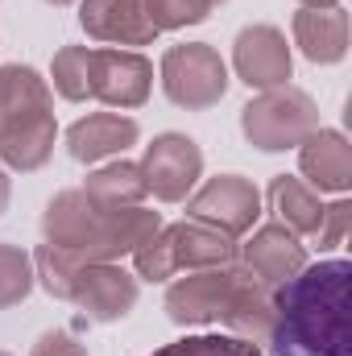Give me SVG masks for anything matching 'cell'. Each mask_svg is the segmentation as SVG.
<instances>
[{
  "label": "cell",
  "mask_w": 352,
  "mask_h": 356,
  "mask_svg": "<svg viewBox=\"0 0 352 356\" xmlns=\"http://www.w3.org/2000/svg\"><path fill=\"white\" fill-rule=\"evenodd\" d=\"M46 4H54V8H63V4H75V0H46Z\"/></svg>",
  "instance_id": "cell-32"
},
{
  "label": "cell",
  "mask_w": 352,
  "mask_h": 356,
  "mask_svg": "<svg viewBox=\"0 0 352 356\" xmlns=\"http://www.w3.org/2000/svg\"><path fill=\"white\" fill-rule=\"evenodd\" d=\"M154 356H265L257 344L241 340V336H216V332H203V336H182L175 344H162Z\"/></svg>",
  "instance_id": "cell-25"
},
{
  "label": "cell",
  "mask_w": 352,
  "mask_h": 356,
  "mask_svg": "<svg viewBox=\"0 0 352 356\" xmlns=\"http://www.w3.org/2000/svg\"><path fill=\"white\" fill-rule=\"evenodd\" d=\"M54 141H58V124H54V112H33V116H13V120H0V162L8 170H42L54 154Z\"/></svg>",
  "instance_id": "cell-16"
},
{
  "label": "cell",
  "mask_w": 352,
  "mask_h": 356,
  "mask_svg": "<svg viewBox=\"0 0 352 356\" xmlns=\"http://www.w3.org/2000/svg\"><path fill=\"white\" fill-rule=\"evenodd\" d=\"M298 4H303V8H336L340 0H298Z\"/></svg>",
  "instance_id": "cell-31"
},
{
  "label": "cell",
  "mask_w": 352,
  "mask_h": 356,
  "mask_svg": "<svg viewBox=\"0 0 352 356\" xmlns=\"http://www.w3.org/2000/svg\"><path fill=\"white\" fill-rule=\"evenodd\" d=\"M33 257L21 249V245H4L0 241V311L17 307L29 298L33 290Z\"/></svg>",
  "instance_id": "cell-24"
},
{
  "label": "cell",
  "mask_w": 352,
  "mask_h": 356,
  "mask_svg": "<svg viewBox=\"0 0 352 356\" xmlns=\"http://www.w3.org/2000/svg\"><path fill=\"white\" fill-rule=\"evenodd\" d=\"M232 71L245 88H286L294 75V54L278 25H245L232 42Z\"/></svg>",
  "instance_id": "cell-7"
},
{
  "label": "cell",
  "mask_w": 352,
  "mask_h": 356,
  "mask_svg": "<svg viewBox=\"0 0 352 356\" xmlns=\"http://www.w3.org/2000/svg\"><path fill=\"white\" fill-rule=\"evenodd\" d=\"M162 91L175 108H186V112H207L216 108L224 95H228V63L220 58L216 46L207 42H182V46H170L162 54Z\"/></svg>",
  "instance_id": "cell-4"
},
{
  "label": "cell",
  "mask_w": 352,
  "mask_h": 356,
  "mask_svg": "<svg viewBox=\"0 0 352 356\" xmlns=\"http://www.w3.org/2000/svg\"><path fill=\"white\" fill-rule=\"evenodd\" d=\"M269 207L278 211V224L290 228L294 236H315V228L323 220L319 195L294 175H278L269 182Z\"/></svg>",
  "instance_id": "cell-20"
},
{
  "label": "cell",
  "mask_w": 352,
  "mask_h": 356,
  "mask_svg": "<svg viewBox=\"0 0 352 356\" xmlns=\"http://www.w3.org/2000/svg\"><path fill=\"white\" fill-rule=\"evenodd\" d=\"M88 88L108 108H141L154 91V63L137 50H91Z\"/></svg>",
  "instance_id": "cell-8"
},
{
  "label": "cell",
  "mask_w": 352,
  "mask_h": 356,
  "mask_svg": "<svg viewBox=\"0 0 352 356\" xmlns=\"http://www.w3.org/2000/svg\"><path fill=\"white\" fill-rule=\"evenodd\" d=\"M79 269H83L79 257H71V253H63V249H54V245H38V253H33V277L42 282V290H46L50 298L71 302V286H75Z\"/></svg>",
  "instance_id": "cell-22"
},
{
  "label": "cell",
  "mask_w": 352,
  "mask_h": 356,
  "mask_svg": "<svg viewBox=\"0 0 352 356\" xmlns=\"http://www.w3.org/2000/svg\"><path fill=\"white\" fill-rule=\"evenodd\" d=\"M0 356H8V353H0Z\"/></svg>",
  "instance_id": "cell-33"
},
{
  "label": "cell",
  "mask_w": 352,
  "mask_h": 356,
  "mask_svg": "<svg viewBox=\"0 0 352 356\" xmlns=\"http://www.w3.org/2000/svg\"><path fill=\"white\" fill-rule=\"evenodd\" d=\"M237 266V261H232ZM232 266L224 269H191L186 277H175L166 286V315L178 327H207L220 323V311L232 290Z\"/></svg>",
  "instance_id": "cell-11"
},
{
  "label": "cell",
  "mask_w": 352,
  "mask_h": 356,
  "mask_svg": "<svg viewBox=\"0 0 352 356\" xmlns=\"http://www.w3.org/2000/svg\"><path fill=\"white\" fill-rule=\"evenodd\" d=\"M262 216V191L245 175H216L186 195V220L211 224L228 236H245Z\"/></svg>",
  "instance_id": "cell-5"
},
{
  "label": "cell",
  "mask_w": 352,
  "mask_h": 356,
  "mask_svg": "<svg viewBox=\"0 0 352 356\" xmlns=\"http://www.w3.org/2000/svg\"><path fill=\"white\" fill-rule=\"evenodd\" d=\"M298 170L311 191L344 195L352 186V145L340 129H315L298 145Z\"/></svg>",
  "instance_id": "cell-15"
},
{
  "label": "cell",
  "mask_w": 352,
  "mask_h": 356,
  "mask_svg": "<svg viewBox=\"0 0 352 356\" xmlns=\"http://www.w3.org/2000/svg\"><path fill=\"white\" fill-rule=\"evenodd\" d=\"M88 75H91V50L88 46H63L50 63V79H54V91L71 104L88 99L91 88H88Z\"/></svg>",
  "instance_id": "cell-23"
},
{
  "label": "cell",
  "mask_w": 352,
  "mask_h": 356,
  "mask_svg": "<svg viewBox=\"0 0 352 356\" xmlns=\"http://www.w3.org/2000/svg\"><path fill=\"white\" fill-rule=\"evenodd\" d=\"M220 323L228 327V336H241L249 344H269L273 323H278V290L265 286L262 277H253L237 261L232 266V290H228V302L220 311Z\"/></svg>",
  "instance_id": "cell-10"
},
{
  "label": "cell",
  "mask_w": 352,
  "mask_h": 356,
  "mask_svg": "<svg viewBox=\"0 0 352 356\" xmlns=\"http://www.w3.org/2000/svg\"><path fill=\"white\" fill-rule=\"evenodd\" d=\"M137 137H141V124L133 116H125V112H91V116L75 120L67 129V149H71L75 162L95 166V162L116 158L129 145H137Z\"/></svg>",
  "instance_id": "cell-14"
},
{
  "label": "cell",
  "mask_w": 352,
  "mask_h": 356,
  "mask_svg": "<svg viewBox=\"0 0 352 356\" xmlns=\"http://www.w3.org/2000/svg\"><path fill=\"white\" fill-rule=\"evenodd\" d=\"M216 4H224V0H145V17L158 33L162 29H186V25L207 21V13Z\"/></svg>",
  "instance_id": "cell-26"
},
{
  "label": "cell",
  "mask_w": 352,
  "mask_h": 356,
  "mask_svg": "<svg viewBox=\"0 0 352 356\" xmlns=\"http://www.w3.org/2000/svg\"><path fill=\"white\" fill-rule=\"evenodd\" d=\"M170 249H175V269H224L237 261V236L199 224V220H182L170 224Z\"/></svg>",
  "instance_id": "cell-18"
},
{
  "label": "cell",
  "mask_w": 352,
  "mask_h": 356,
  "mask_svg": "<svg viewBox=\"0 0 352 356\" xmlns=\"http://www.w3.org/2000/svg\"><path fill=\"white\" fill-rule=\"evenodd\" d=\"M99 211H125V207H141L145 203V178L137 162H108L99 170H91L88 182L79 186Z\"/></svg>",
  "instance_id": "cell-19"
},
{
  "label": "cell",
  "mask_w": 352,
  "mask_h": 356,
  "mask_svg": "<svg viewBox=\"0 0 352 356\" xmlns=\"http://www.w3.org/2000/svg\"><path fill=\"white\" fill-rule=\"evenodd\" d=\"M290 33H294V46L303 50V58H311L319 67H332L349 54V13L340 4L336 8H298L290 21Z\"/></svg>",
  "instance_id": "cell-17"
},
{
  "label": "cell",
  "mask_w": 352,
  "mask_h": 356,
  "mask_svg": "<svg viewBox=\"0 0 352 356\" xmlns=\"http://www.w3.org/2000/svg\"><path fill=\"white\" fill-rule=\"evenodd\" d=\"M33 112H54L50 83L33 67H21V63L0 67V120L33 116Z\"/></svg>",
  "instance_id": "cell-21"
},
{
  "label": "cell",
  "mask_w": 352,
  "mask_h": 356,
  "mask_svg": "<svg viewBox=\"0 0 352 356\" xmlns=\"http://www.w3.org/2000/svg\"><path fill=\"white\" fill-rule=\"evenodd\" d=\"M133 266H137V277H141V282H170L178 273L175 249H170V228H166V224L133 253Z\"/></svg>",
  "instance_id": "cell-27"
},
{
  "label": "cell",
  "mask_w": 352,
  "mask_h": 356,
  "mask_svg": "<svg viewBox=\"0 0 352 356\" xmlns=\"http://www.w3.org/2000/svg\"><path fill=\"white\" fill-rule=\"evenodd\" d=\"M237 261L249 269L253 277H262L265 286H286L290 277H298L303 266H307V249H303V241L290 232V228H282V224H262L253 236H249V245L237 253Z\"/></svg>",
  "instance_id": "cell-12"
},
{
  "label": "cell",
  "mask_w": 352,
  "mask_h": 356,
  "mask_svg": "<svg viewBox=\"0 0 352 356\" xmlns=\"http://www.w3.org/2000/svg\"><path fill=\"white\" fill-rule=\"evenodd\" d=\"M319 129V108L303 88H269L257 91V99H249L241 108V133L253 149L262 154H282V149H298L311 133Z\"/></svg>",
  "instance_id": "cell-3"
},
{
  "label": "cell",
  "mask_w": 352,
  "mask_h": 356,
  "mask_svg": "<svg viewBox=\"0 0 352 356\" xmlns=\"http://www.w3.org/2000/svg\"><path fill=\"white\" fill-rule=\"evenodd\" d=\"M8 199H13V182H8V175H4V166H0V216L8 211Z\"/></svg>",
  "instance_id": "cell-30"
},
{
  "label": "cell",
  "mask_w": 352,
  "mask_h": 356,
  "mask_svg": "<svg viewBox=\"0 0 352 356\" xmlns=\"http://www.w3.org/2000/svg\"><path fill=\"white\" fill-rule=\"evenodd\" d=\"M79 25L88 38L108 46H150L158 38L145 17V0H83Z\"/></svg>",
  "instance_id": "cell-13"
},
{
  "label": "cell",
  "mask_w": 352,
  "mask_h": 356,
  "mask_svg": "<svg viewBox=\"0 0 352 356\" xmlns=\"http://www.w3.org/2000/svg\"><path fill=\"white\" fill-rule=\"evenodd\" d=\"M145 191L162 203H182L195 182L203 178V149L186 137V133H158L145 145V158L137 162Z\"/></svg>",
  "instance_id": "cell-6"
},
{
  "label": "cell",
  "mask_w": 352,
  "mask_h": 356,
  "mask_svg": "<svg viewBox=\"0 0 352 356\" xmlns=\"http://www.w3.org/2000/svg\"><path fill=\"white\" fill-rule=\"evenodd\" d=\"M349 282L352 266L332 257L303 266L298 277L278 286V323L269 336L273 356H352Z\"/></svg>",
  "instance_id": "cell-1"
},
{
  "label": "cell",
  "mask_w": 352,
  "mask_h": 356,
  "mask_svg": "<svg viewBox=\"0 0 352 356\" xmlns=\"http://www.w3.org/2000/svg\"><path fill=\"white\" fill-rule=\"evenodd\" d=\"M137 277L120 261H88L71 286V302L95 319V323H116L137 307Z\"/></svg>",
  "instance_id": "cell-9"
},
{
  "label": "cell",
  "mask_w": 352,
  "mask_h": 356,
  "mask_svg": "<svg viewBox=\"0 0 352 356\" xmlns=\"http://www.w3.org/2000/svg\"><path fill=\"white\" fill-rule=\"evenodd\" d=\"M162 228V216L150 207H125V211H99L79 186L58 191L42 211V236L46 245L88 261H120L133 257L154 232Z\"/></svg>",
  "instance_id": "cell-2"
},
{
  "label": "cell",
  "mask_w": 352,
  "mask_h": 356,
  "mask_svg": "<svg viewBox=\"0 0 352 356\" xmlns=\"http://www.w3.org/2000/svg\"><path fill=\"white\" fill-rule=\"evenodd\" d=\"M349 224H352V203L349 199H336L332 207H323V220H319V228H315L319 249H323V253H328V249H340L344 236H349Z\"/></svg>",
  "instance_id": "cell-28"
},
{
  "label": "cell",
  "mask_w": 352,
  "mask_h": 356,
  "mask_svg": "<svg viewBox=\"0 0 352 356\" xmlns=\"http://www.w3.org/2000/svg\"><path fill=\"white\" fill-rule=\"evenodd\" d=\"M29 356H88V348L75 336H67V332H46V336H38Z\"/></svg>",
  "instance_id": "cell-29"
}]
</instances>
